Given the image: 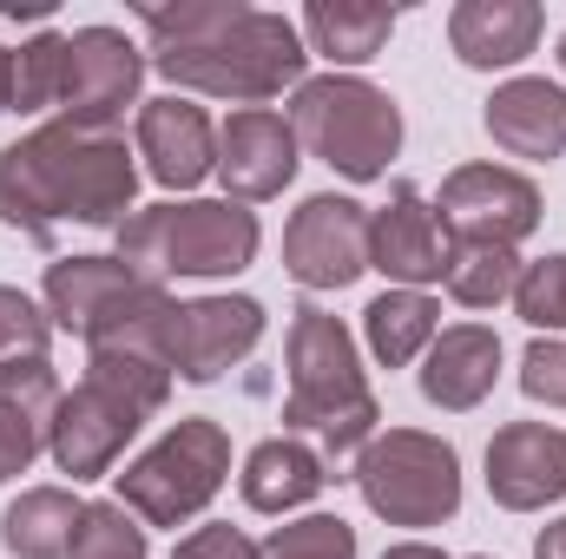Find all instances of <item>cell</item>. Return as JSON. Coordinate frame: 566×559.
Wrapping results in <instances>:
<instances>
[{"label":"cell","mask_w":566,"mask_h":559,"mask_svg":"<svg viewBox=\"0 0 566 559\" xmlns=\"http://www.w3.org/2000/svg\"><path fill=\"white\" fill-rule=\"evenodd\" d=\"M534 559H566V520H554V527L534 540Z\"/></svg>","instance_id":"35"},{"label":"cell","mask_w":566,"mask_h":559,"mask_svg":"<svg viewBox=\"0 0 566 559\" xmlns=\"http://www.w3.org/2000/svg\"><path fill=\"white\" fill-rule=\"evenodd\" d=\"M46 342H53V316H46L27 289H7V283H0V362H13V356H46Z\"/></svg>","instance_id":"32"},{"label":"cell","mask_w":566,"mask_h":559,"mask_svg":"<svg viewBox=\"0 0 566 559\" xmlns=\"http://www.w3.org/2000/svg\"><path fill=\"white\" fill-rule=\"evenodd\" d=\"M258 559H356V527L336 520V514H310V520H290L277 527Z\"/></svg>","instance_id":"30"},{"label":"cell","mask_w":566,"mask_h":559,"mask_svg":"<svg viewBox=\"0 0 566 559\" xmlns=\"http://www.w3.org/2000/svg\"><path fill=\"white\" fill-rule=\"evenodd\" d=\"M481 126L507 158L547 165V158L566 151V86H554V80H507V86H494Z\"/></svg>","instance_id":"20"},{"label":"cell","mask_w":566,"mask_h":559,"mask_svg":"<svg viewBox=\"0 0 566 559\" xmlns=\"http://www.w3.org/2000/svg\"><path fill=\"white\" fill-rule=\"evenodd\" d=\"M369 271H382L402 289L441 283L448 271V244H441V211L428 204L416 184H396V198L382 211H369Z\"/></svg>","instance_id":"15"},{"label":"cell","mask_w":566,"mask_h":559,"mask_svg":"<svg viewBox=\"0 0 566 559\" xmlns=\"http://www.w3.org/2000/svg\"><path fill=\"white\" fill-rule=\"evenodd\" d=\"M283 271L303 289H349L369 271V211L336 191L303 198L283 231Z\"/></svg>","instance_id":"9"},{"label":"cell","mask_w":566,"mask_h":559,"mask_svg":"<svg viewBox=\"0 0 566 559\" xmlns=\"http://www.w3.org/2000/svg\"><path fill=\"white\" fill-rule=\"evenodd\" d=\"M396 33V7L382 0H310L303 7V40L329 66H369Z\"/></svg>","instance_id":"23"},{"label":"cell","mask_w":566,"mask_h":559,"mask_svg":"<svg viewBox=\"0 0 566 559\" xmlns=\"http://www.w3.org/2000/svg\"><path fill=\"white\" fill-rule=\"evenodd\" d=\"M139 27L151 33V66L211 99L264 106L283 86H303L310 46L296 20L244 7V0H178V7H139Z\"/></svg>","instance_id":"1"},{"label":"cell","mask_w":566,"mask_h":559,"mask_svg":"<svg viewBox=\"0 0 566 559\" xmlns=\"http://www.w3.org/2000/svg\"><path fill=\"white\" fill-rule=\"evenodd\" d=\"M290 133H296V145L310 158H323L329 171L369 184L402 151V106L382 86H369L363 73H323V80L296 86Z\"/></svg>","instance_id":"5"},{"label":"cell","mask_w":566,"mask_h":559,"mask_svg":"<svg viewBox=\"0 0 566 559\" xmlns=\"http://www.w3.org/2000/svg\"><path fill=\"white\" fill-rule=\"evenodd\" d=\"M356 487L389 527H441L461 514V461L441 434L389 428L356 454Z\"/></svg>","instance_id":"7"},{"label":"cell","mask_w":566,"mask_h":559,"mask_svg":"<svg viewBox=\"0 0 566 559\" xmlns=\"http://www.w3.org/2000/svg\"><path fill=\"white\" fill-rule=\"evenodd\" d=\"M86 376L119 389L126 402H139L145 415H158L165 395H171V369L151 362V356H133V349H86Z\"/></svg>","instance_id":"28"},{"label":"cell","mask_w":566,"mask_h":559,"mask_svg":"<svg viewBox=\"0 0 566 559\" xmlns=\"http://www.w3.org/2000/svg\"><path fill=\"white\" fill-rule=\"evenodd\" d=\"M514 309H521L534 329H566V251L560 257H541V264H521Z\"/></svg>","instance_id":"31"},{"label":"cell","mask_w":566,"mask_h":559,"mask_svg":"<svg viewBox=\"0 0 566 559\" xmlns=\"http://www.w3.org/2000/svg\"><path fill=\"white\" fill-rule=\"evenodd\" d=\"M521 389L527 402H547V409H566V342H527L521 356Z\"/></svg>","instance_id":"33"},{"label":"cell","mask_w":566,"mask_h":559,"mask_svg":"<svg viewBox=\"0 0 566 559\" xmlns=\"http://www.w3.org/2000/svg\"><path fill=\"white\" fill-rule=\"evenodd\" d=\"M441 283H448V296H454L461 309H494V303L514 296V283H521V257L501 251V244H454Z\"/></svg>","instance_id":"26"},{"label":"cell","mask_w":566,"mask_h":559,"mask_svg":"<svg viewBox=\"0 0 566 559\" xmlns=\"http://www.w3.org/2000/svg\"><path fill=\"white\" fill-rule=\"evenodd\" d=\"M139 158L165 191H191L198 178H211L218 171V133H211L205 106H191L178 93L145 99L139 106Z\"/></svg>","instance_id":"16"},{"label":"cell","mask_w":566,"mask_h":559,"mask_svg":"<svg viewBox=\"0 0 566 559\" xmlns=\"http://www.w3.org/2000/svg\"><path fill=\"white\" fill-rule=\"evenodd\" d=\"M474 559H488V553H474Z\"/></svg>","instance_id":"39"},{"label":"cell","mask_w":566,"mask_h":559,"mask_svg":"<svg viewBox=\"0 0 566 559\" xmlns=\"http://www.w3.org/2000/svg\"><path fill=\"white\" fill-rule=\"evenodd\" d=\"M171 559H258V547H251L238 527H198V534L178 540Z\"/></svg>","instance_id":"34"},{"label":"cell","mask_w":566,"mask_h":559,"mask_svg":"<svg viewBox=\"0 0 566 559\" xmlns=\"http://www.w3.org/2000/svg\"><path fill=\"white\" fill-rule=\"evenodd\" d=\"M303 145L290 133V119H277L271 106H244L224 119L218 133V184L231 191V204H264L283 198V184L296 178V158Z\"/></svg>","instance_id":"12"},{"label":"cell","mask_w":566,"mask_h":559,"mask_svg":"<svg viewBox=\"0 0 566 559\" xmlns=\"http://www.w3.org/2000/svg\"><path fill=\"white\" fill-rule=\"evenodd\" d=\"M139 191V165L119 133H86V126H40L0 151V224L53 244L66 224L86 231H119Z\"/></svg>","instance_id":"2"},{"label":"cell","mask_w":566,"mask_h":559,"mask_svg":"<svg viewBox=\"0 0 566 559\" xmlns=\"http://www.w3.org/2000/svg\"><path fill=\"white\" fill-rule=\"evenodd\" d=\"M80 514H86V500H73L66 487H27L0 514V547L13 559H66Z\"/></svg>","instance_id":"24"},{"label":"cell","mask_w":566,"mask_h":559,"mask_svg":"<svg viewBox=\"0 0 566 559\" xmlns=\"http://www.w3.org/2000/svg\"><path fill=\"white\" fill-rule=\"evenodd\" d=\"M145 60L119 27H80L66 33V73H60V119L86 133H113L126 106H139Z\"/></svg>","instance_id":"8"},{"label":"cell","mask_w":566,"mask_h":559,"mask_svg":"<svg viewBox=\"0 0 566 559\" xmlns=\"http://www.w3.org/2000/svg\"><path fill=\"white\" fill-rule=\"evenodd\" d=\"M560 73H566V33H560Z\"/></svg>","instance_id":"38"},{"label":"cell","mask_w":566,"mask_h":559,"mask_svg":"<svg viewBox=\"0 0 566 559\" xmlns=\"http://www.w3.org/2000/svg\"><path fill=\"white\" fill-rule=\"evenodd\" d=\"M376 421H382V409H376V389L363 376L356 336L329 309H316V303L290 309V395H283V428L296 441H310L323 454V467H329L343 454H363L376 441Z\"/></svg>","instance_id":"3"},{"label":"cell","mask_w":566,"mask_h":559,"mask_svg":"<svg viewBox=\"0 0 566 559\" xmlns=\"http://www.w3.org/2000/svg\"><path fill=\"white\" fill-rule=\"evenodd\" d=\"M231 474V434L211 415H191L165 428L119 481V507H133L145 527H185L198 520Z\"/></svg>","instance_id":"6"},{"label":"cell","mask_w":566,"mask_h":559,"mask_svg":"<svg viewBox=\"0 0 566 559\" xmlns=\"http://www.w3.org/2000/svg\"><path fill=\"white\" fill-rule=\"evenodd\" d=\"M0 113H13V53L0 46Z\"/></svg>","instance_id":"37"},{"label":"cell","mask_w":566,"mask_h":559,"mask_svg":"<svg viewBox=\"0 0 566 559\" xmlns=\"http://www.w3.org/2000/svg\"><path fill=\"white\" fill-rule=\"evenodd\" d=\"M60 73H66V33H33L13 53V113L60 106Z\"/></svg>","instance_id":"29"},{"label":"cell","mask_w":566,"mask_h":559,"mask_svg":"<svg viewBox=\"0 0 566 559\" xmlns=\"http://www.w3.org/2000/svg\"><path fill=\"white\" fill-rule=\"evenodd\" d=\"M139 428H145L139 402H126L119 389H106V382L86 376L73 395H60L53 428H46V454L60 461V474L99 481V474H113V461L126 454V441H133Z\"/></svg>","instance_id":"11"},{"label":"cell","mask_w":566,"mask_h":559,"mask_svg":"<svg viewBox=\"0 0 566 559\" xmlns=\"http://www.w3.org/2000/svg\"><path fill=\"white\" fill-rule=\"evenodd\" d=\"M238 487H244V507L251 514H290V507H303V500H316L329 487V467H323V454L310 441L277 434V441H258L251 447Z\"/></svg>","instance_id":"22"},{"label":"cell","mask_w":566,"mask_h":559,"mask_svg":"<svg viewBox=\"0 0 566 559\" xmlns=\"http://www.w3.org/2000/svg\"><path fill=\"white\" fill-rule=\"evenodd\" d=\"M60 409V382L46 356H13L0 362V481L27 474L33 454L46 447V428Z\"/></svg>","instance_id":"19"},{"label":"cell","mask_w":566,"mask_h":559,"mask_svg":"<svg viewBox=\"0 0 566 559\" xmlns=\"http://www.w3.org/2000/svg\"><path fill=\"white\" fill-rule=\"evenodd\" d=\"M363 336H369V356L382 369H409L416 356H428V342L441 336V309L422 289H382L363 309Z\"/></svg>","instance_id":"25"},{"label":"cell","mask_w":566,"mask_h":559,"mask_svg":"<svg viewBox=\"0 0 566 559\" xmlns=\"http://www.w3.org/2000/svg\"><path fill=\"white\" fill-rule=\"evenodd\" d=\"M264 231H258V211L231 204V198H191V204H151L133 211L119 224V264L145 283L171 277H238L251 257H258Z\"/></svg>","instance_id":"4"},{"label":"cell","mask_w":566,"mask_h":559,"mask_svg":"<svg viewBox=\"0 0 566 559\" xmlns=\"http://www.w3.org/2000/svg\"><path fill=\"white\" fill-rule=\"evenodd\" d=\"M434 211L454 231V244H501V251H514L521 238L541 231V191H534V178H521L507 165H461V171H448Z\"/></svg>","instance_id":"10"},{"label":"cell","mask_w":566,"mask_h":559,"mask_svg":"<svg viewBox=\"0 0 566 559\" xmlns=\"http://www.w3.org/2000/svg\"><path fill=\"white\" fill-rule=\"evenodd\" d=\"M488 494L507 514H541L566 500V434L547 421H507L488 441Z\"/></svg>","instance_id":"13"},{"label":"cell","mask_w":566,"mask_h":559,"mask_svg":"<svg viewBox=\"0 0 566 559\" xmlns=\"http://www.w3.org/2000/svg\"><path fill=\"white\" fill-rule=\"evenodd\" d=\"M541 27L547 13L534 0H461L448 13V46L461 66L494 73V66H521L541 46Z\"/></svg>","instance_id":"17"},{"label":"cell","mask_w":566,"mask_h":559,"mask_svg":"<svg viewBox=\"0 0 566 559\" xmlns=\"http://www.w3.org/2000/svg\"><path fill=\"white\" fill-rule=\"evenodd\" d=\"M139 283L145 277H133L119 257H60L46 271V316H53V329H73L86 342Z\"/></svg>","instance_id":"21"},{"label":"cell","mask_w":566,"mask_h":559,"mask_svg":"<svg viewBox=\"0 0 566 559\" xmlns=\"http://www.w3.org/2000/svg\"><path fill=\"white\" fill-rule=\"evenodd\" d=\"M382 559H441V547H428V540H402V547H389Z\"/></svg>","instance_id":"36"},{"label":"cell","mask_w":566,"mask_h":559,"mask_svg":"<svg viewBox=\"0 0 566 559\" xmlns=\"http://www.w3.org/2000/svg\"><path fill=\"white\" fill-rule=\"evenodd\" d=\"M66 559H145V527L133 507L119 500H86L80 527H73V553Z\"/></svg>","instance_id":"27"},{"label":"cell","mask_w":566,"mask_h":559,"mask_svg":"<svg viewBox=\"0 0 566 559\" xmlns=\"http://www.w3.org/2000/svg\"><path fill=\"white\" fill-rule=\"evenodd\" d=\"M494 376H501V336L481 329V323H454L428 342L422 356V395L448 415H468L494 395Z\"/></svg>","instance_id":"18"},{"label":"cell","mask_w":566,"mask_h":559,"mask_svg":"<svg viewBox=\"0 0 566 559\" xmlns=\"http://www.w3.org/2000/svg\"><path fill=\"white\" fill-rule=\"evenodd\" d=\"M264 342V303L258 296H198L178 309V376L185 382H218Z\"/></svg>","instance_id":"14"}]
</instances>
